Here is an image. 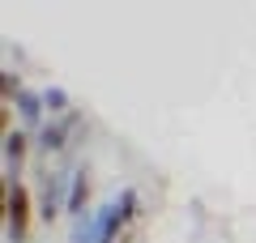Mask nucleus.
I'll return each mask as SVG.
<instances>
[{
    "label": "nucleus",
    "mask_w": 256,
    "mask_h": 243,
    "mask_svg": "<svg viewBox=\"0 0 256 243\" xmlns=\"http://www.w3.org/2000/svg\"><path fill=\"white\" fill-rule=\"evenodd\" d=\"M77 150L64 154L56 162H38V188H34V209H38V222L52 226L60 218H68V188H73V175H77Z\"/></svg>",
    "instance_id": "1"
},
{
    "label": "nucleus",
    "mask_w": 256,
    "mask_h": 243,
    "mask_svg": "<svg viewBox=\"0 0 256 243\" xmlns=\"http://www.w3.org/2000/svg\"><path fill=\"white\" fill-rule=\"evenodd\" d=\"M137 218H141V196H137V188H120L116 196H107V200L94 205L90 243H120L128 230H137Z\"/></svg>",
    "instance_id": "2"
},
{
    "label": "nucleus",
    "mask_w": 256,
    "mask_h": 243,
    "mask_svg": "<svg viewBox=\"0 0 256 243\" xmlns=\"http://www.w3.org/2000/svg\"><path fill=\"white\" fill-rule=\"evenodd\" d=\"M0 209H4V239L9 243H30V230H34V192L22 180H4L0 188Z\"/></svg>",
    "instance_id": "3"
},
{
    "label": "nucleus",
    "mask_w": 256,
    "mask_h": 243,
    "mask_svg": "<svg viewBox=\"0 0 256 243\" xmlns=\"http://www.w3.org/2000/svg\"><path fill=\"white\" fill-rule=\"evenodd\" d=\"M34 154V136L26 128H4V180H22Z\"/></svg>",
    "instance_id": "4"
},
{
    "label": "nucleus",
    "mask_w": 256,
    "mask_h": 243,
    "mask_svg": "<svg viewBox=\"0 0 256 243\" xmlns=\"http://www.w3.org/2000/svg\"><path fill=\"white\" fill-rule=\"evenodd\" d=\"M9 107L18 111V128H26L30 136H34L38 128L52 120V116H47V102H43V90H34V86H26V90H22L18 98L9 102Z\"/></svg>",
    "instance_id": "5"
},
{
    "label": "nucleus",
    "mask_w": 256,
    "mask_h": 243,
    "mask_svg": "<svg viewBox=\"0 0 256 243\" xmlns=\"http://www.w3.org/2000/svg\"><path fill=\"white\" fill-rule=\"evenodd\" d=\"M94 209V180H90V166H77V175H73V188H68V222L73 218H86Z\"/></svg>",
    "instance_id": "6"
},
{
    "label": "nucleus",
    "mask_w": 256,
    "mask_h": 243,
    "mask_svg": "<svg viewBox=\"0 0 256 243\" xmlns=\"http://www.w3.org/2000/svg\"><path fill=\"white\" fill-rule=\"evenodd\" d=\"M43 102H47V116H52V120H56V116H68V111H77L64 86H43Z\"/></svg>",
    "instance_id": "7"
}]
</instances>
